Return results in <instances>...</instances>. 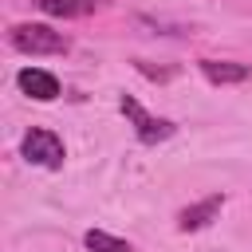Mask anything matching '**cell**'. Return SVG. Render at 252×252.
<instances>
[{
  "label": "cell",
  "mask_w": 252,
  "mask_h": 252,
  "mask_svg": "<svg viewBox=\"0 0 252 252\" xmlns=\"http://www.w3.org/2000/svg\"><path fill=\"white\" fill-rule=\"evenodd\" d=\"M8 43L20 55H67L71 51V39L63 32H55L51 24H12Z\"/></svg>",
  "instance_id": "1"
},
{
  "label": "cell",
  "mask_w": 252,
  "mask_h": 252,
  "mask_svg": "<svg viewBox=\"0 0 252 252\" xmlns=\"http://www.w3.org/2000/svg\"><path fill=\"white\" fill-rule=\"evenodd\" d=\"M20 158L32 161V165H39V169H63L67 146H63V138H59L55 130L32 126V130L24 134V142H20Z\"/></svg>",
  "instance_id": "2"
},
{
  "label": "cell",
  "mask_w": 252,
  "mask_h": 252,
  "mask_svg": "<svg viewBox=\"0 0 252 252\" xmlns=\"http://www.w3.org/2000/svg\"><path fill=\"white\" fill-rule=\"evenodd\" d=\"M118 110L130 118V126H134V138L142 142V146H158V142H165V138H173L177 134V126L169 122V118H158V114H150L138 98H130V94H122L118 98Z\"/></svg>",
  "instance_id": "3"
},
{
  "label": "cell",
  "mask_w": 252,
  "mask_h": 252,
  "mask_svg": "<svg viewBox=\"0 0 252 252\" xmlns=\"http://www.w3.org/2000/svg\"><path fill=\"white\" fill-rule=\"evenodd\" d=\"M220 209H224V193H209V197L193 201L189 209H181L177 228H181V232H201V228H209V224L217 220V213H220Z\"/></svg>",
  "instance_id": "4"
},
{
  "label": "cell",
  "mask_w": 252,
  "mask_h": 252,
  "mask_svg": "<svg viewBox=\"0 0 252 252\" xmlns=\"http://www.w3.org/2000/svg\"><path fill=\"white\" fill-rule=\"evenodd\" d=\"M16 87H20L28 98H35V102H55V98H59V79H55L51 71H43V67H24V71L16 75Z\"/></svg>",
  "instance_id": "5"
},
{
  "label": "cell",
  "mask_w": 252,
  "mask_h": 252,
  "mask_svg": "<svg viewBox=\"0 0 252 252\" xmlns=\"http://www.w3.org/2000/svg\"><path fill=\"white\" fill-rule=\"evenodd\" d=\"M197 67H201V75H205L213 87H232V83H244V79L252 75L248 63H232V59H201Z\"/></svg>",
  "instance_id": "6"
},
{
  "label": "cell",
  "mask_w": 252,
  "mask_h": 252,
  "mask_svg": "<svg viewBox=\"0 0 252 252\" xmlns=\"http://www.w3.org/2000/svg\"><path fill=\"white\" fill-rule=\"evenodd\" d=\"M106 4L110 0H35V8L43 16H55V20H79V16H91Z\"/></svg>",
  "instance_id": "7"
},
{
  "label": "cell",
  "mask_w": 252,
  "mask_h": 252,
  "mask_svg": "<svg viewBox=\"0 0 252 252\" xmlns=\"http://www.w3.org/2000/svg\"><path fill=\"white\" fill-rule=\"evenodd\" d=\"M83 244H87V252H134L130 240L110 236V232H102V228H91V232L83 236Z\"/></svg>",
  "instance_id": "8"
}]
</instances>
